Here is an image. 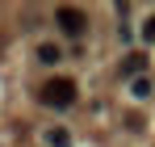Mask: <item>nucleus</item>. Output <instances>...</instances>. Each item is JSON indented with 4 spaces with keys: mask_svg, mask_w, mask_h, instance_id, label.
<instances>
[{
    "mask_svg": "<svg viewBox=\"0 0 155 147\" xmlns=\"http://www.w3.org/2000/svg\"><path fill=\"white\" fill-rule=\"evenodd\" d=\"M130 93H134V97H151V80H147V76H134V80H130Z\"/></svg>",
    "mask_w": 155,
    "mask_h": 147,
    "instance_id": "6",
    "label": "nucleus"
},
{
    "mask_svg": "<svg viewBox=\"0 0 155 147\" xmlns=\"http://www.w3.org/2000/svg\"><path fill=\"white\" fill-rule=\"evenodd\" d=\"M59 59H63V55H59L54 42H42V46H38V63H59Z\"/></svg>",
    "mask_w": 155,
    "mask_h": 147,
    "instance_id": "5",
    "label": "nucleus"
},
{
    "mask_svg": "<svg viewBox=\"0 0 155 147\" xmlns=\"http://www.w3.org/2000/svg\"><path fill=\"white\" fill-rule=\"evenodd\" d=\"M42 139H46V147H71V135H67L63 126H51Z\"/></svg>",
    "mask_w": 155,
    "mask_h": 147,
    "instance_id": "4",
    "label": "nucleus"
},
{
    "mask_svg": "<svg viewBox=\"0 0 155 147\" xmlns=\"http://www.w3.org/2000/svg\"><path fill=\"white\" fill-rule=\"evenodd\" d=\"M54 21H59V29H63V34H71V38H80V34L88 29V17H84L80 9H71V4H63V9L54 13Z\"/></svg>",
    "mask_w": 155,
    "mask_h": 147,
    "instance_id": "2",
    "label": "nucleus"
},
{
    "mask_svg": "<svg viewBox=\"0 0 155 147\" xmlns=\"http://www.w3.org/2000/svg\"><path fill=\"white\" fill-rule=\"evenodd\" d=\"M38 101L51 105V109H67V105L76 101V84H71L67 76H54V80H46V84L38 88Z\"/></svg>",
    "mask_w": 155,
    "mask_h": 147,
    "instance_id": "1",
    "label": "nucleus"
},
{
    "mask_svg": "<svg viewBox=\"0 0 155 147\" xmlns=\"http://www.w3.org/2000/svg\"><path fill=\"white\" fill-rule=\"evenodd\" d=\"M143 67H147V55H143V50H130L126 59H122V72L126 76H134V72L143 76Z\"/></svg>",
    "mask_w": 155,
    "mask_h": 147,
    "instance_id": "3",
    "label": "nucleus"
},
{
    "mask_svg": "<svg viewBox=\"0 0 155 147\" xmlns=\"http://www.w3.org/2000/svg\"><path fill=\"white\" fill-rule=\"evenodd\" d=\"M143 34H147V38H151V42H155V17H151V21H147V25H143Z\"/></svg>",
    "mask_w": 155,
    "mask_h": 147,
    "instance_id": "7",
    "label": "nucleus"
}]
</instances>
